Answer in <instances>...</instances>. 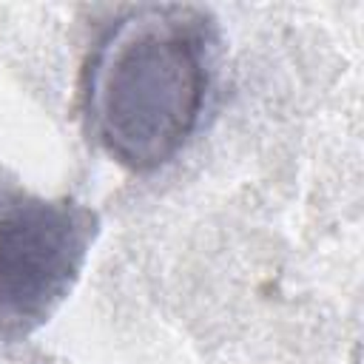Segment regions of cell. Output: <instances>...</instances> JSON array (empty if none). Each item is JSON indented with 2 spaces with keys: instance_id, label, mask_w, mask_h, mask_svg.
<instances>
[{
  "instance_id": "obj_2",
  "label": "cell",
  "mask_w": 364,
  "mask_h": 364,
  "mask_svg": "<svg viewBox=\"0 0 364 364\" xmlns=\"http://www.w3.org/2000/svg\"><path fill=\"white\" fill-rule=\"evenodd\" d=\"M97 233L88 205L0 185V338H23L60 310Z\"/></svg>"
},
{
  "instance_id": "obj_1",
  "label": "cell",
  "mask_w": 364,
  "mask_h": 364,
  "mask_svg": "<svg viewBox=\"0 0 364 364\" xmlns=\"http://www.w3.org/2000/svg\"><path fill=\"white\" fill-rule=\"evenodd\" d=\"M216 51V26L196 6H139L94 46L85 68V119L122 168L168 165L193 136Z\"/></svg>"
}]
</instances>
